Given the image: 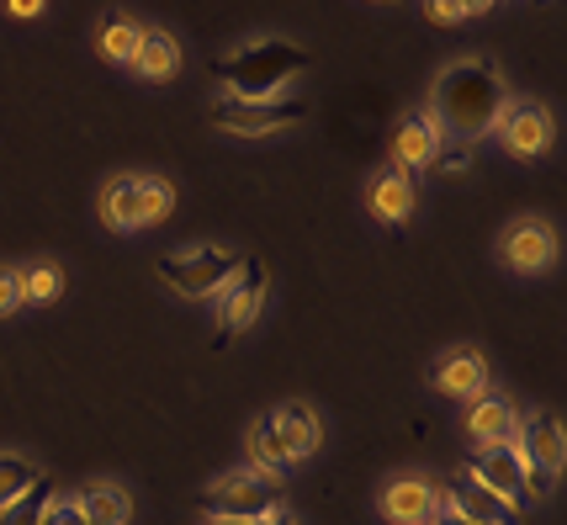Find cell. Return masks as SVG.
Returning a JSON list of instances; mask_svg holds the SVG:
<instances>
[{"label":"cell","instance_id":"cell-22","mask_svg":"<svg viewBox=\"0 0 567 525\" xmlns=\"http://www.w3.org/2000/svg\"><path fill=\"white\" fill-rule=\"evenodd\" d=\"M138 43H144V22L133 17V11H106L96 27V53L106 59V64H117V70H127L133 64V53H138Z\"/></svg>","mask_w":567,"mask_h":525},{"label":"cell","instance_id":"cell-28","mask_svg":"<svg viewBox=\"0 0 567 525\" xmlns=\"http://www.w3.org/2000/svg\"><path fill=\"white\" fill-rule=\"evenodd\" d=\"M43 525H91V521L80 515V504H74L70 494H59V500H53V509H49V521H43Z\"/></svg>","mask_w":567,"mask_h":525},{"label":"cell","instance_id":"cell-27","mask_svg":"<svg viewBox=\"0 0 567 525\" xmlns=\"http://www.w3.org/2000/svg\"><path fill=\"white\" fill-rule=\"evenodd\" d=\"M424 17L435 27H462L467 22V6L462 0H424Z\"/></svg>","mask_w":567,"mask_h":525},{"label":"cell","instance_id":"cell-34","mask_svg":"<svg viewBox=\"0 0 567 525\" xmlns=\"http://www.w3.org/2000/svg\"><path fill=\"white\" fill-rule=\"evenodd\" d=\"M430 525H472V521H462V515H451V509H441V515H435Z\"/></svg>","mask_w":567,"mask_h":525},{"label":"cell","instance_id":"cell-11","mask_svg":"<svg viewBox=\"0 0 567 525\" xmlns=\"http://www.w3.org/2000/svg\"><path fill=\"white\" fill-rule=\"evenodd\" d=\"M519 425H525V409L509 393H494V388L483 399H472L467 414H462V430H467L472 446H515Z\"/></svg>","mask_w":567,"mask_h":525},{"label":"cell","instance_id":"cell-7","mask_svg":"<svg viewBox=\"0 0 567 525\" xmlns=\"http://www.w3.org/2000/svg\"><path fill=\"white\" fill-rule=\"evenodd\" d=\"M276 509H287L281 504V488L266 483V477H255L249 467H234V473H223L207 483V515H245V521H266Z\"/></svg>","mask_w":567,"mask_h":525},{"label":"cell","instance_id":"cell-15","mask_svg":"<svg viewBox=\"0 0 567 525\" xmlns=\"http://www.w3.org/2000/svg\"><path fill=\"white\" fill-rule=\"evenodd\" d=\"M430 382H435V393H445V399H483L488 388H494V372H488V356L477 346H451L435 361V372H430Z\"/></svg>","mask_w":567,"mask_h":525},{"label":"cell","instance_id":"cell-13","mask_svg":"<svg viewBox=\"0 0 567 525\" xmlns=\"http://www.w3.org/2000/svg\"><path fill=\"white\" fill-rule=\"evenodd\" d=\"M445 150V133L441 123L430 117V106H414V112H403L393 127V165L409 175L420 171H435V154Z\"/></svg>","mask_w":567,"mask_h":525},{"label":"cell","instance_id":"cell-16","mask_svg":"<svg viewBox=\"0 0 567 525\" xmlns=\"http://www.w3.org/2000/svg\"><path fill=\"white\" fill-rule=\"evenodd\" d=\"M271 425H276V441L287 451V462H313L323 451V414L313 409L308 399H287L271 409Z\"/></svg>","mask_w":567,"mask_h":525},{"label":"cell","instance_id":"cell-32","mask_svg":"<svg viewBox=\"0 0 567 525\" xmlns=\"http://www.w3.org/2000/svg\"><path fill=\"white\" fill-rule=\"evenodd\" d=\"M462 6H467V17H483V11H494L498 0H462Z\"/></svg>","mask_w":567,"mask_h":525},{"label":"cell","instance_id":"cell-31","mask_svg":"<svg viewBox=\"0 0 567 525\" xmlns=\"http://www.w3.org/2000/svg\"><path fill=\"white\" fill-rule=\"evenodd\" d=\"M202 525H260V521H245V515H207Z\"/></svg>","mask_w":567,"mask_h":525},{"label":"cell","instance_id":"cell-21","mask_svg":"<svg viewBox=\"0 0 567 525\" xmlns=\"http://www.w3.org/2000/svg\"><path fill=\"white\" fill-rule=\"evenodd\" d=\"M80 504V515L91 525H127L133 521V494H127L123 483H112V477H96V483H85L80 494H70Z\"/></svg>","mask_w":567,"mask_h":525},{"label":"cell","instance_id":"cell-26","mask_svg":"<svg viewBox=\"0 0 567 525\" xmlns=\"http://www.w3.org/2000/svg\"><path fill=\"white\" fill-rule=\"evenodd\" d=\"M22 302V281H17V266H0V319H11Z\"/></svg>","mask_w":567,"mask_h":525},{"label":"cell","instance_id":"cell-24","mask_svg":"<svg viewBox=\"0 0 567 525\" xmlns=\"http://www.w3.org/2000/svg\"><path fill=\"white\" fill-rule=\"evenodd\" d=\"M38 477H43V467H38L27 451H0V509L11 500H22Z\"/></svg>","mask_w":567,"mask_h":525},{"label":"cell","instance_id":"cell-2","mask_svg":"<svg viewBox=\"0 0 567 525\" xmlns=\"http://www.w3.org/2000/svg\"><path fill=\"white\" fill-rule=\"evenodd\" d=\"M308 70V53L292 38H245L239 49L223 53L218 75H223V96L234 101H281L292 91V80Z\"/></svg>","mask_w":567,"mask_h":525},{"label":"cell","instance_id":"cell-9","mask_svg":"<svg viewBox=\"0 0 567 525\" xmlns=\"http://www.w3.org/2000/svg\"><path fill=\"white\" fill-rule=\"evenodd\" d=\"M557 255H563V239H557V228L546 224V218H515V224L498 234V260H504V271H519V276H542L546 266H557Z\"/></svg>","mask_w":567,"mask_h":525},{"label":"cell","instance_id":"cell-1","mask_svg":"<svg viewBox=\"0 0 567 525\" xmlns=\"http://www.w3.org/2000/svg\"><path fill=\"white\" fill-rule=\"evenodd\" d=\"M504 101H509V85H504L494 59L488 53H462L430 85V117L456 144H477V138L494 133V117Z\"/></svg>","mask_w":567,"mask_h":525},{"label":"cell","instance_id":"cell-23","mask_svg":"<svg viewBox=\"0 0 567 525\" xmlns=\"http://www.w3.org/2000/svg\"><path fill=\"white\" fill-rule=\"evenodd\" d=\"M17 281H22V302L64 298V266L59 260H27V266H17Z\"/></svg>","mask_w":567,"mask_h":525},{"label":"cell","instance_id":"cell-33","mask_svg":"<svg viewBox=\"0 0 567 525\" xmlns=\"http://www.w3.org/2000/svg\"><path fill=\"white\" fill-rule=\"evenodd\" d=\"M260 525H297V521H292V509H276V515H266Z\"/></svg>","mask_w":567,"mask_h":525},{"label":"cell","instance_id":"cell-12","mask_svg":"<svg viewBox=\"0 0 567 525\" xmlns=\"http://www.w3.org/2000/svg\"><path fill=\"white\" fill-rule=\"evenodd\" d=\"M519 467H536L546 477H563L567 467V430L551 409H530L525 425H519Z\"/></svg>","mask_w":567,"mask_h":525},{"label":"cell","instance_id":"cell-18","mask_svg":"<svg viewBox=\"0 0 567 525\" xmlns=\"http://www.w3.org/2000/svg\"><path fill=\"white\" fill-rule=\"evenodd\" d=\"M467 473L483 483V488H494L504 504L525 500V467H519V446H472V462Z\"/></svg>","mask_w":567,"mask_h":525},{"label":"cell","instance_id":"cell-8","mask_svg":"<svg viewBox=\"0 0 567 525\" xmlns=\"http://www.w3.org/2000/svg\"><path fill=\"white\" fill-rule=\"evenodd\" d=\"M213 123L234 138H271V133H287V127L302 123V106L297 101H234L218 96L213 101Z\"/></svg>","mask_w":567,"mask_h":525},{"label":"cell","instance_id":"cell-5","mask_svg":"<svg viewBox=\"0 0 567 525\" xmlns=\"http://www.w3.org/2000/svg\"><path fill=\"white\" fill-rule=\"evenodd\" d=\"M377 515L388 525H430L441 515V477L403 467L377 488Z\"/></svg>","mask_w":567,"mask_h":525},{"label":"cell","instance_id":"cell-6","mask_svg":"<svg viewBox=\"0 0 567 525\" xmlns=\"http://www.w3.org/2000/svg\"><path fill=\"white\" fill-rule=\"evenodd\" d=\"M494 133H498V144H504V154H515V159H542V154L551 150V133H557V123H551L546 101L509 96L504 106H498Z\"/></svg>","mask_w":567,"mask_h":525},{"label":"cell","instance_id":"cell-25","mask_svg":"<svg viewBox=\"0 0 567 525\" xmlns=\"http://www.w3.org/2000/svg\"><path fill=\"white\" fill-rule=\"evenodd\" d=\"M53 500H59V494L49 488V477H38L22 500H11L6 509H0V525H43L49 521V509H53Z\"/></svg>","mask_w":567,"mask_h":525},{"label":"cell","instance_id":"cell-17","mask_svg":"<svg viewBox=\"0 0 567 525\" xmlns=\"http://www.w3.org/2000/svg\"><path fill=\"white\" fill-rule=\"evenodd\" d=\"M414 202H420V192H414V175L398 171V165H382V171L367 181V213L377 218V224H409L414 218Z\"/></svg>","mask_w":567,"mask_h":525},{"label":"cell","instance_id":"cell-14","mask_svg":"<svg viewBox=\"0 0 567 525\" xmlns=\"http://www.w3.org/2000/svg\"><path fill=\"white\" fill-rule=\"evenodd\" d=\"M441 509H451V515H462L472 525H519L515 504H504L494 488H483L467 467L451 477V483H441Z\"/></svg>","mask_w":567,"mask_h":525},{"label":"cell","instance_id":"cell-30","mask_svg":"<svg viewBox=\"0 0 567 525\" xmlns=\"http://www.w3.org/2000/svg\"><path fill=\"white\" fill-rule=\"evenodd\" d=\"M435 165H441V171H467V150H441Z\"/></svg>","mask_w":567,"mask_h":525},{"label":"cell","instance_id":"cell-4","mask_svg":"<svg viewBox=\"0 0 567 525\" xmlns=\"http://www.w3.org/2000/svg\"><path fill=\"white\" fill-rule=\"evenodd\" d=\"M239 266H245V255L228 250V245H186V250L159 260V281L181 298H218Z\"/></svg>","mask_w":567,"mask_h":525},{"label":"cell","instance_id":"cell-10","mask_svg":"<svg viewBox=\"0 0 567 525\" xmlns=\"http://www.w3.org/2000/svg\"><path fill=\"white\" fill-rule=\"evenodd\" d=\"M266 302H271V271L260 266V260H245L234 281L218 292V329L223 334H245V329L260 325V313H266Z\"/></svg>","mask_w":567,"mask_h":525},{"label":"cell","instance_id":"cell-19","mask_svg":"<svg viewBox=\"0 0 567 525\" xmlns=\"http://www.w3.org/2000/svg\"><path fill=\"white\" fill-rule=\"evenodd\" d=\"M245 467L255 477H266V483H287V473H292V462H287V451H281V441H276V425H271V409L260 414V420H249L245 430Z\"/></svg>","mask_w":567,"mask_h":525},{"label":"cell","instance_id":"cell-29","mask_svg":"<svg viewBox=\"0 0 567 525\" xmlns=\"http://www.w3.org/2000/svg\"><path fill=\"white\" fill-rule=\"evenodd\" d=\"M0 6H6V17L32 22V17H43V6H49V0H0Z\"/></svg>","mask_w":567,"mask_h":525},{"label":"cell","instance_id":"cell-20","mask_svg":"<svg viewBox=\"0 0 567 525\" xmlns=\"http://www.w3.org/2000/svg\"><path fill=\"white\" fill-rule=\"evenodd\" d=\"M181 64H186V53H181V43H175V32H165V27H144V43H138V53H133V75L148 80V85H165V80L181 75Z\"/></svg>","mask_w":567,"mask_h":525},{"label":"cell","instance_id":"cell-3","mask_svg":"<svg viewBox=\"0 0 567 525\" xmlns=\"http://www.w3.org/2000/svg\"><path fill=\"white\" fill-rule=\"evenodd\" d=\"M175 207V186L165 175H112L101 186V224L112 234H133V228H148V224H165Z\"/></svg>","mask_w":567,"mask_h":525}]
</instances>
